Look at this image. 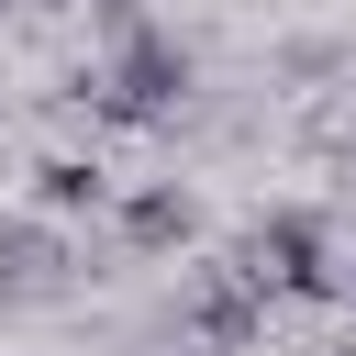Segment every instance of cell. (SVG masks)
Here are the masks:
<instances>
[{
  "instance_id": "cell-1",
  "label": "cell",
  "mask_w": 356,
  "mask_h": 356,
  "mask_svg": "<svg viewBox=\"0 0 356 356\" xmlns=\"http://www.w3.org/2000/svg\"><path fill=\"white\" fill-rule=\"evenodd\" d=\"M189 89H200V67H189V44H178L167 22H134V33H111V56L67 78V100H89V122H122V134H156V122H178V111H189Z\"/></svg>"
},
{
  "instance_id": "cell-2",
  "label": "cell",
  "mask_w": 356,
  "mask_h": 356,
  "mask_svg": "<svg viewBox=\"0 0 356 356\" xmlns=\"http://www.w3.org/2000/svg\"><path fill=\"white\" fill-rule=\"evenodd\" d=\"M267 300H334V222L323 211H300V200H278V211H256L234 245H222Z\"/></svg>"
},
{
  "instance_id": "cell-3",
  "label": "cell",
  "mask_w": 356,
  "mask_h": 356,
  "mask_svg": "<svg viewBox=\"0 0 356 356\" xmlns=\"http://www.w3.org/2000/svg\"><path fill=\"white\" fill-rule=\"evenodd\" d=\"M267 312H278V300H267L234 256H211V267L189 278V300H178V334H189V345H211V356H245V345L267 334Z\"/></svg>"
},
{
  "instance_id": "cell-4",
  "label": "cell",
  "mask_w": 356,
  "mask_h": 356,
  "mask_svg": "<svg viewBox=\"0 0 356 356\" xmlns=\"http://www.w3.org/2000/svg\"><path fill=\"white\" fill-rule=\"evenodd\" d=\"M78 278V245L44 211H0V300H56Z\"/></svg>"
},
{
  "instance_id": "cell-5",
  "label": "cell",
  "mask_w": 356,
  "mask_h": 356,
  "mask_svg": "<svg viewBox=\"0 0 356 356\" xmlns=\"http://www.w3.org/2000/svg\"><path fill=\"white\" fill-rule=\"evenodd\" d=\"M111 222H122V245H134V256H178V245L200 234V200H189L178 178H145V189H122V200H111Z\"/></svg>"
},
{
  "instance_id": "cell-6",
  "label": "cell",
  "mask_w": 356,
  "mask_h": 356,
  "mask_svg": "<svg viewBox=\"0 0 356 356\" xmlns=\"http://www.w3.org/2000/svg\"><path fill=\"white\" fill-rule=\"evenodd\" d=\"M33 211H44V222H67V211H111V178H100L89 156H44V167H33Z\"/></svg>"
},
{
  "instance_id": "cell-7",
  "label": "cell",
  "mask_w": 356,
  "mask_h": 356,
  "mask_svg": "<svg viewBox=\"0 0 356 356\" xmlns=\"http://www.w3.org/2000/svg\"><path fill=\"white\" fill-rule=\"evenodd\" d=\"M323 356H356V345H323Z\"/></svg>"
},
{
  "instance_id": "cell-8",
  "label": "cell",
  "mask_w": 356,
  "mask_h": 356,
  "mask_svg": "<svg viewBox=\"0 0 356 356\" xmlns=\"http://www.w3.org/2000/svg\"><path fill=\"white\" fill-rule=\"evenodd\" d=\"M345 78H356V56H345Z\"/></svg>"
},
{
  "instance_id": "cell-9",
  "label": "cell",
  "mask_w": 356,
  "mask_h": 356,
  "mask_svg": "<svg viewBox=\"0 0 356 356\" xmlns=\"http://www.w3.org/2000/svg\"><path fill=\"white\" fill-rule=\"evenodd\" d=\"M0 11H11V0H0Z\"/></svg>"
}]
</instances>
